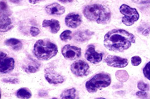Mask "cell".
Wrapping results in <instances>:
<instances>
[{
  "instance_id": "6da1fadb",
  "label": "cell",
  "mask_w": 150,
  "mask_h": 99,
  "mask_svg": "<svg viewBox=\"0 0 150 99\" xmlns=\"http://www.w3.org/2000/svg\"><path fill=\"white\" fill-rule=\"evenodd\" d=\"M136 42L133 34L124 29H113L104 36L103 43L105 48L113 52H122L129 49Z\"/></svg>"
},
{
  "instance_id": "7a4b0ae2",
  "label": "cell",
  "mask_w": 150,
  "mask_h": 99,
  "mask_svg": "<svg viewBox=\"0 0 150 99\" xmlns=\"http://www.w3.org/2000/svg\"><path fill=\"white\" fill-rule=\"evenodd\" d=\"M83 13L88 20L98 24H108L112 18V13L109 8L102 4L87 5L83 9Z\"/></svg>"
},
{
  "instance_id": "3957f363",
  "label": "cell",
  "mask_w": 150,
  "mask_h": 99,
  "mask_svg": "<svg viewBox=\"0 0 150 99\" xmlns=\"http://www.w3.org/2000/svg\"><path fill=\"white\" fill-rule=\"evenodd\" d=\"M33 53L38 59L48 61L57 54L58 47L50 41L40 39L35 43Z\"/></svg>"
},
{
  "instance_id": "277c9868",
  "label": "cell",
  "mask_w": 150,
  "mask_h": 99,
  "mask_svg": "<svg viewBox=\"0 0 150 99\" xmlns=\"http://www.w3.org/2000/svg\"><path fill=\"white\" fill-rule=\"evenodd\" d=\"M110 83V76L109 74L100 73L96 74L87 81L85 84V88L89 93H93L109 86Z\"/></svg>"
},
{
  "instance_id": "5b68a950",
  "label": "cell",
  "mask_w": 150,
  "mask_h": 99,
  "mask_svg": "<svg viewBox=\"0 0 150 99\" xmlns=\"http://www.w3.org/2000/svg\"><path fill=\"white\" fill-rule=\"evenodd\" d=\"M120 12L125 16L122 18V22L126 26H131L137 21L140 15L136 8H132L128 5L122 4L120 7Z\"/></svg>"
},
{
  "instance_id": "8992f818",
  "label": "cell",
  "mask_w": 150,
  "mask_h": 99,
  "mask_svg": "<svg viewBox=\"0 0 150 99\" xmlns=\"http://www.w3.org/2000/svg\"><path fill=\"white\" fill-rule=\"evenodd\" d=\"M71 72L77 77H83L89 73V66L85 61L79 60L74 62L70 67Z\"/></svg>"
},
{
  "instance_id": "52a82bcc",
  "label": "cell",
  "mask_w": 150,
  "mask_h": 99,
  "mask_svg": "<svg viewBox=\"0 0 150 99\" xmlns=\"http://www.w3.org/2000/svg\"><path fill=\"white\" fill-rule=\"evenodd\" d=\"M62 53L65 59L70 61H74L81 56V49L75 46L66 45L63 48Z\"/></svg>"
},
{
  "instance_id": "ba28073f",
  "label": "cell",
  "mask_w": 150,
  "mask_h": 99,
  "mask_svg": "<svg viewBox=\"0 0 150 99\" xmlns=\"http://www.w3.org/2000/svg\"><path fill=\"white\" fill-rule=\"evenodd\" d=\"M15 68V60L1 52V73L3 74L12 72Z\"/></svg>"
},
{
  "instance_id": "9c48e42d",
  "label": "cell",
  "mask_w": 150,
  "mask_h": 99,
  "mask_svg": "<svg viewBox=\"0 0 150 99\" xmlns=\"http://www.w3.org/2000/svg\"><path fill=\"white\" fill-rule=\"evenodd\" d=\"M105 62L109 66L116 68H125L129 64V61L127 59L114 55L108 56L105 59Z\"/></svg>"
},
{
  "instance_id": "30bf717a",
  "label": "cell",
  "mask_w": 150,
  "mask_h": 99,
  "mask_svg": "<svg viewBox=\"0 0 150 99\" xmlns=\"http://www.w3.org/2000/svg\"><path fill=\"white\" fill-rule=\"evenodd\" d=\"M85 57L90 63L92 64H98L102 61L103 54L96 52L95 46L92 45H90L86 50Z\"/></svg>"
},
{
  "instance_id": "8fae6325",
  "label": "cell",
  "mask_w": 150,
  "mask_h": 99,
  "mask_svg": "<svg viewBox=\"0 0 150 99\" xmlns=\"http://www.w3.org/2000/svg\"><path fill=\"white\" fill-rule=\"evenodd\" d=\"M45 72V79L50 84L58 85L62 84L64 82V78L52 68H46Z\"/></svg>"
},
{
  "instance_id": "7c38bea8",
  "label": "cell",
  "mask_w": 150,
  "mask_h": 99,
  "mask_svg": "<svg viewBox=\"0 0 150 99\" xmlns=\"http://www.w3.org/2000/svg\"><path fill=\"white\" fill-rule=\"evenodd\" d=\"M40 66L39 62L29 56L22 65V69L27 73H35L39 71Z\"/></svg>"
},
{
  "instance_id": "4fadbf2b",
  "label": "cell",
  "mask_w": 150,
  "mask_h": 99,
  "mask_svg": "<svg viewBox=\"0 0 150 99\" xmlns=\"http://www.w3.org/2000/svg\"><path fill=\"white\" fill-rule=\"evenodd\" d=\"M82 22V18L78 14L72 12L69 14L65 18L66 25L71 28L78 27Z\"/></svg>"
},
{
  "instance_id": "5bb4252c",
  "label": "cell",
  "mask_w": 150,
  "mask_h": 99,
  "mask_svg": "<svg viewBox=\"0 0 150 99\" xmlns=\"http://www.w3.org/2000/svg\"><path fill=\"white\" fill-rule=\"evenodd\" d=\"M45 11L50 15L60 16L64 14L66 9L62 5L54 2L47 5L45 7Z\"/></svg>"
},
{
  "instance_id": "9a60e30c",
  "label": "cell",
  "mask_w": 150,
  "mask_h": 99,
  "mask_svg": "<svg viewBox=\"0 0 150 99\" xmlns=\"http://www.w3.org/2000/svg\"><path fill=\"white\" fill-rule=\"evenodd\" d=\"M42 26L43 28L48 29L52 33H57L60 29V24L59 21L56 19H45L43 21Z\"/></svg>"
},
{
  "instance_id": "2e32d148",
  "label": "cell",
  "mask_w": 150,
  "mask_h": 99,
  "mask_svg": "<svg viewBox=\"0 0 150 99\" xmlns=\"http://www.w3.org/2000/svg\"><path fill=\"white\" fill-rule=\"evenodd\" d=\"M94 33L89 30L79 31L76 32L73 36L75 41L78 42H86L93 35Z\"/></svg>"
},
{
  "instance_id": "e0dca14e",
  "label": "cell",
  "mask_w": 150,
  "mask_h": 99,
  "mask_svg": "<svg viewBox=\"0 0 150 99\" xmlns=\"http://www.w3.org/2000/svg\"><path fill=\"white\" fill-rule=\"evenodd\" d=\"M13 27V24L10 18L6 14L1 15V32H6L11 30Z\"/></svg>"
},
{
  "instance_id": "ac0fdd59",
  "label": "cell",
  "mask_w": 150,
  "mask_h": 99,
  "mask_svg": "<svg viewBox=\"0 0 150 99\" xmlns=\"http://www.w3.org/2000/svg\"><path fill=\"white\" fill-rule=\"evenodd\" d=\"M5 43L6 46L11 47L12 49L16 51L22 49L23 46L22 43L19 40L15 38L8 39L5 42Z\"/></svg>"
},
{
  "instance_id": "d6986e66",
  "label": "cell",
  "mask_w": 150,
  "mask_h": 99,
  "mask_svg": "<svg viewBox=\"0 0 150 99\" xmlns=\"http://www.w3.org/2000/svg\"><path fill=\"white\" fill-rule=\"evenodd\" d=\"M60 97L62 99H76L78 98V95L75 88H71L63 91Z\"/></svg>"
},
{
  "instance_id": "ffe728a7",
  "label": "cell",
  "mask_w": 150,
  "mask_h": 99,
  "mask_svg": "<svg viewBox=\"0 0 150 99\" xmlns=\"http://www.w3.org/2000/svg\"><path fill=\"white\" fill-rule=\"evenodd\" d=\"M16 96L19 99H30L32 97V92L28 88H21L16 92Z\"/></svg>"
},
{
  "instance_id": "44dd1931",
  "label": "cell",
  "mask_w": 150,
  "mask_h": 99,
  "mask_svg": "<svg viewBox=\"0 0 150 99\" xmlns=\"http://www.w3.org/2000/svg\"><path fill=\"white\" fill-rule=\"evenodd\" d=\"M116 77L120 82H125L128 80L129 74L125 71H119L116 73Z\"/></svg>"
},
{
  "instance_id": "7402d4cb",
  "label": "cell",
  "mask_w": 150,
  "mask_h": 99,
  "mask_svg": "<svg viewBox=\"0 0 150 99\" xmlns=\"http://www.w3.org/2000/svg\"><path fill=\"white\" fill-rule=\"evenodd\" d=\"M72 32L70 30H66L63 31L60 35V39L64 42H67L71 39Z\"/></svg>"
},
{
  "instance_id": "603a6c76",
  "label": "cell",
  "mask_w": 150,
  "mask_h": 99,
  "mask_svg": "<svg viewBox=\"0 0 150 99\" xmlns=\"http://www.w3.org/2000/svg\"><path fill=\"white\" fill-rule=\"evenodd\" d=\"M132 64L134 66H138L140 65L142 62V58L139 56H133L131 59Z\"/></svg>"
},
{
  "instance_id": "cb8c5ba5",
  "label": "cell",
  "mask_w": 150,
  "mask_h": 99,
  "mask_svg": "<svg viewBox=\"0 0 150 99\" xmlns=\"http://www.w3.org/2000/svg\"><path fill=\"white\" fill-rule=\"evenodd\" d=\"M143 74L144 76L150 80V62H148L143 69Z\"/></svg>"
},
{
  "instance_id": "d4e9b609",
  "label": "cell",
  "mask_w": 150,
  "mask_h": 99,
  "mask_svg": "<svg viewBox=\"0 0 150 99\" xmlns=\"http://www.w3.org/2000/svg\"><path fill=\"white\" fill-rule=\"evenodd\" d=\"M2 81L3 82L6 83H11V84H17L18 83L19 80L16 78H3L2 79Z\"/></svg>"
},
{
  "instance_id": "484cf974",
  "label": "cell",
  "mask_w": 150,
  "mask_h": 99,
  "mask_svg": "<svg viewBox=\"0 0 150 99\" xmlns=\"http://www.w3.org/2000/svg\"><path fill=\"white\" fill-rule=\"evenodd\" d=\"M137 88L140 90L142 91H147L149 90V85L146 83H145L143 81H140L137 84Z\"/></svg>"
},
{
  "instance_id": "4316f807",
  "label": "cell",
  "mask_w": 150,
  "mask_h": 99,
  "mask_svg": "<svg viewBox=\"0 0 150 99\" xmlns=\"http://www.w3.org/2000/svg\"><path fill=\"white\" fill-rule=\"evenodd\" d=\"M40 31L39 29L37 27L32 26L30 29V33L33 37L38 36L40 33Z\"/></svg>"
},
{
  "instance_id": "83f0119b",
  "label": "cell",
  "mask_w": 150,
  "mask_h": 99,
  "mask_svg": "<svg viewBox=\"0 0 150 99\" xmlns=\"http://www.w3.org/2000/svg\"><path fill=\"white\" fill-rule=\"evenodd\" d=\"M136 96L140 98H143V99H145L147 98L148 97V95L147 93L146 92V91H139L137 92H136Z\"/></svg>"
},
{
  "instance_id": "f1b7e54d",
  "label": "cell",
  "mask_w": 150,
  "mask_h": 99,
  "mask_svg": "<svg viewBox=\"0 0 150 99\" xmlns=\"http://www.w3.org/2000/svg\"><path fill=\"white\" fill-rule=\"evenodd\" d=\"M7 10V5L4 2H1V14H4L5 11Z\"/></svg>"
},
{
  "instance_id": "f546056e",
  "label": "cell",
  "mask_w": 150,
  "mask_h": 99,
  "mask_svg": "<svg viewBox=\"0 0 150 99\" xmlns=\"http://www.w3.org/2000/svg\"><path fill=\"white\" fill-rule=\"evenodd\" d=\"M132 1L137 4H144L149 3L150 2V0H132Z\"/></svg>"
},
{
  "instance_id": "4dcf8cb0",
  "label": "cell",
  "mask_w": 150,
  "mask_h": 99,
  "mask_svg": "<svg viewBox=\"0 0 150 99\" xmlns=\"http://www.w3.org/2000/svg\"><path fill=\"white\" fill-rule=\"evenodd\" d=\"M150 27L147 28V29H146L144 31H143L142 32V33L143 35L144 36H148L150 34Z\"/></svg>"
},
{
  "instance_id": "1f68e13d",
  "label": "cell",
  "mask_w": 150,
  "mask_h": 99,
  "mask_svg": "<svg viewBox=\"0 0 150 99\" xmlns=\"http://www.w3.org/2000/svg\"><path fill=\"white\" fill-rule=\"evenodd\" d=\"M43 1H45V0H29V2L32 4H37L38 2H40Z\"/></svg>"
},
{
  "instance_id": "d6a6232c",
  "label": "cell",
  "mask_w": 150,
  "mask_h": 99,
  "mask_svg": "<svg viewBox=\"0 0 150 99\" xmlns=\"http://www.w3.org/2000/svg\"><path fill=\"white\" fill-rule=\"evenodd\" d=\"M59 1L63 3H70L73 1V0H59Z\"/></svg>"
},
{
  "instance_id": "836d02e7",
  "label": "cell",
  "mask_w": 150,
  "mask_h": 99,
  "mask_svg": "<svg viewBox=\"0 0 150 99\" xmlns=\"http://www.w3.org/2000/svg\"><path fill=\"white\" fill-rule=\"evenodd\" d=\"M22 0H10V1L12 3L14 4H19V2H21Z\"/></svg>"
}]
</instances>
